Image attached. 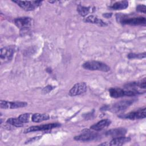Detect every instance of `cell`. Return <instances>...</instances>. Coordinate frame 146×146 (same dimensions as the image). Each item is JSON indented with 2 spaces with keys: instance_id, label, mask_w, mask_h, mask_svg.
I'll use <instances>...</instances> for the list:
<instances>
[{
  "instance_id": "603a6c76",
  "label": "cell",
  "mask_w": 146,
  "mask_h": 146,
  "mask_svg": "<svg viewBox=\"0 0 146 146\" xmlns=\"http://www.w3.org/2000/svg\"><path fill=\"white\" fill-rule=\"evenodd\" d=\"M19 119L23 123H26L29 121L30 119V113H23L21 114L18 116Z\"/></svg>"
},
{
  "instance_id": "d4e9b609",
  "label": "cell",
  "mask_w": 146,
  "mask_h": 146,
  "mask_svg": "<svg viewBox=\"0 0 146 146\" xmlns=\"http://www.w3.org/2000/svg\"><path fill=\"white\" fill-rule=\"evenodd\" d=\"M54 88V87H52V86H47L45 87L43 89L42 91H43V92L44 94H47V93H48L49 92H50Z\"/></svg>"
},
{
  "instance_id": "7a4b0ae2",
  "label": "cell",
  "mask_w": 146,
  "mask_h": 146,
  "mask_svg": "<svg viewBox=\"0 0 146 146\" xmlns=\"http://www.w3.org/2000/svg\"><path fill=\"white\" fill-rule=\"evenodd\" d=\"M83 67L86 70L92 71H101L103 72H108L110 70V67L107 64L96 60H90L84 62L83 65Z\"/></svg>"
},
{
  "instance_id": "d6986e66",
  "label": "cell",
  "mask_w": 146,
  "mask_h": 146,
  "mask_svg": "<svg viewBox=\"0 0 146 146\" xmlns=\"http://www.w3.org/2000/svg\"><path fill=\"white\" fill-rule=\"evenodd\" d=\"M128 2L127 1H122L114 3L113 5L110 6V8L114 10H124L128 7Z\"/></svg>"
},
{
  "instance_id": "484cf974",
  "label": "cell",
  "mask_w": 146,
  "mask_h": 146,
  "mask_svg": "<svg viewBox=\"0 0 146 146\" xmlns=\"http://www.w3.org/2000/svg\"><path fill=\"white\" fill-rule=\"evenodd\" d=\"M42 137V136H35V137H34L33 138H31L30 139H29L25 143L27 144V143H32V142H34V141H36L37 140H38L39 139H40V138Z\"/></svg>"
},
{
  "instance_id": "4fadbf2b",
  "label": "cell",
  "mask_w": 146,
  "mask_h": 146,
  "mask_svg": "<svg viewBox=\"0 0 146 146\" xmlns=\"http://www.w3.org/2000/svg\"><path fill=\"white\" fill-rule=\"evenodd\" d=\"M127 132V129L123 127L116 128L115 129H110L106 132V134L107 136H110L113 137H117L120 136H123L125 135Z\"/></svg>"
},
{
  "instance_id": "ac0fdd59",
  "label": "cell",
  "mask_w": 146,
  "mask_h": 146,
  "mask_svg": "<svg viewBox=\"0 0 146 146\" xmlns=\"http://www.w3.org/2000/svg\"><path fill=\"white\" fill-rule=\"evenodd\" d=\"M50 119L48 115L46 113H34L31 116V120L33 121L35 123H39L45 120H47Z\"/></svg>"
},
{
  "instance_id": "7c38bea8",
  "label": "cell",
  "mask_w": 146,
  "mask_h": 146,
  "mask_svg": "<svg viewBox=\"0 0 146 146\" xmlns=\"http://www.w3.org/2000/svg\"><path fill=\"white\" fill-rule=\"evenodd\" d=\"M14 50L10 47H5L1 50V59L5 62L10 60L13 56Z\"/></svg>"
},
{
  "instance_id": "6da1fadb",
  "label": "cell",
  "mask_w": 146,
  "mask_h": 146,
  "mask_svg": "<svg viewBox=\"0 0 146 146\" xmlns=\"http://www.w3.org/2000/svg\"><path fill=\"white\" fill-rule=\"evenodd\" d=\"M143 93L144 92H141V91L137 90L135 88L124 90L120 88H111L109 90L110 95L111 97L113 98H119L124 96H132Z\"/></svg>"
},
{
  "instance_id": "9a60e30c",
  "label": "cell",
  "mask_w": 146,
  "mask_h": 146,
  "mask_svg": "<svg viewBox=\"0 0 146 146\" xmlns=\"http://www.w3.org/2000/svg\"><path fill=\"white\" fill-rule=\"evenodd\" d=\"M145 83H146V79L144 78L143 79L141 80L132 82L127 83L126 84L124 85V88L126 89H130V88H135V87H140V88L145 89L146 86Z\"/></svg>"
},
{
  "instance_id": "277c9868",
  "label": "cell",
  "mask_w": 146,
  "mask_h": 146,
  "mask_svg": "<svg viewBox=\"0 0 146 146\" xmlns=\"http://www.w3.org/2000/svg\"><path fill=\"white\" fill-rule=\"evenodd\" d=\"M13 2L25 11L34 10L42 3V1H13Z\"/></svg>"
},
{
  "instance_id": "52a82bcc",
  "label": "cell",
  "mask_w": 146,
  "mask_h": 146,
  "mask_svg": "<svg viewBox=\"0 0 146 146\" xmlns=\"http://www.w3.org/2000/svg\"><path fill=\"white\" fill-rule=\"evenodd\" d=\"M146 108H144L142 109L138 110L136 111L131 112L128 113L119 115V117L121 118L124 119H128L130 120H135V119H144L146 115Z\"/></svg>"
},
{
  "instance_id": "ba28073f",
  "label": "cell",
  "mask_w": 146,
  "mask_h": 146,
  "mask_svg": "<svg viewBox=\"0 0 146 146\" xmlns=\"http://www.w3.org/2000/svg\"><path fill=\"white\" fill-rule=\"evenodd\" d=\"M32 19L30 17H19L14 19L15 25L21 30H27L32 25Z\"/></svg>"
},
{
  "instance_id": "3957f363",
  "label": "cell",
  "mask_w": 146,
  "mask_h": 146,
  "mask_svg": "<svg viewBox=\"0 0 146 146\" xmlns=\"http://www.w3.org/2000/svg\"><path fill=\"white\" fill-rule=\"evenodd\" d=\"M60 126V124L58 123H52L46 124H42L39 125H34L30 127L24 131L25 133L31 132H35V131H47L49 129H51L53 128H57Z\"/></svg>"
},
{
  "instance_id": "5bb4252c",
  "label": "cell",
  "mask_w": 146,
  "mask_h": 146,
  "mask_svg": "<svg viewBox=\"0 0 146 146\" xmlns=\"http://www.w3.org/2000/svg\"><path fill=\"white\" fill-rule=\"evenodd\" d=\"M111 122V121L109 119H103L98 121L96 124L91 125L90 128L93 130L99 131L104 129L106 127H108L110 125Z\"/></svg>"
},
{
  "instance_id": "7402d4cb",
  "label": "cell",
  "mask_w": 146,
  "mask_h": 146,
  "mask_svg": "<svg viewBox=\"0 0 146 146\" xmlns=\"http://www.w3.org/2000/svg\"><path fill=\"white\" fill-rule=\"evenodd\" d=\"M127 57L129 59H134V58H144L145 57V52H143L141 54H135V53H130L128 55Z\"/></svg>"
},
{
  "instance_id": "9c48e42d",
  "label": "cell",
  "mask_w": 146,
  "mask_h": 146,
  "mask_svg": "<svg viewBox=\"0 0 146 146\" xmlns=\"http://www.w3.org/2000/svg\"><path fill=\"white\" fill-rule=\"evenodd\" d=\"M98 137V135L97 133L91 132L88 129H85L83 131V132L81 135L75 136L74 139L76 141H89L95 140Z\"/></svg>"
},
{
  "instance_id": "5b68a950",
  "label": "cell",
  "mask_w": 146,
  "mask_h": 146,
  "mask_svg": "<svg viewBox=\"0 0 146 146\" xmlns=\"http://www.w3.org/2000/svg\"><path fill=\"white\" fill-rule=\"evenodd\" d=\"M123 25H129L132 26L145 25L146 19L144 17H138L133 18L123 17L120 21Z\"/></svg>"
},
{
  "instance_id": "4316f807",
  "label": "cell",
  "mask_w": 146,
  "mask_h": 146,
  "mask_svg": "<svg viewBox=\"0 0 146 146\" xmlns=\"http://www.w3.org/2000/svg\"><path fill=\"white\" fill-rule=\"evenodd\" d=\"M103 17L108 18H110V17H111L112 14H111V13H105V14H103Z\"/></svg>"
},
{
  "instance_id": "2e32d148",
  "label": "cell",
  "mask_w": 146,
  "mask_h": 146,
  "mask_svg": "<svg viewBox=\"0 0 146 146\" xmlns=\"http://www.w3.org/2000/svg\"><path fill=\"white\" fill-rule=\"evenodd\" d=\"M131 138L129 137H125L124 136L113 137V139L109 143L110 145H122L127 143L130 141Z\"/></svg>"
},
{
  "instance_id": "cb8c5ba5",
  "label": "cell",
  "mask_w": 146,
  "mask_h": 146,
  "mask_svg": "<svg viewBox=\"0 0 146 146\" xmlns=\"http://www.w3.org/2000/svg\"><path fill=\"white\" fill-rule=\"evenodd\" d=\"M145 10H146V6L144 5H138L136 6V10L139 12L143 13L145 14Z\"/></svg>"
},
{
  "instance_id": "44dd1931",
  "label": "cell",
  "mask_w": 146,
  "mask_h": 146,
  "mask_svg": "<svg viewBox=\"0 0 146 146\" xmlns=\"http://www.w3.org/2000/svg\"><path fill=\"white\" fill-rule=\"evenodd\" d=\"M77 11L81 16L84 17L89 13L90 11V8L89 7H85L81 5H79L77 7Z\"/></svg>"
},
{
  "instance_id": "30bf717a",
  "label": "cell",
  "mask_w": 146,
  "mask_h": 146,
  "mask_svg": "<svg viewBox=\"0 0 146 146\" xmlns=\"http://www.w3.org/2000/svg\"><path fill=\"white\" fill-rule=\"evenodd\" d=\"M87 90V85L84 82H80L76 83L70 90L69 95L71 96H75L83 94Z\"/></svg>"
},
{
  "instance_id": "8fae6325",
  "label": "cell",
  "mask_w": 146,
  "mask_h": 146,
  "mask_svg": "<svg viewBox=\"0 0 146 146\" xmlns=\"http://www.w3.org/2000/svg\"><path fill=\"white\" fill-rule=\"evenodd\" d=\"M27 106V103L24 102H7L6 100H1L0 106L1 108L14 109L25 107Z\"/></svg>"
},
{
  "instance_id": "ffe728a7",
  "label": "cell",
  "mask_w": 146,
  "mask_h": 146,
  "mask_svg": "<svg viewBox=\"0 0 146 146\" xmlns=\"http://www.w3.org/2000/svg\"><path fill=\"white\" fill-rule=\"evenodd\" d=\"M6 123L9 124H10L13 126L16 127H21L23 125V123L20 121L18 117H10L9 118Z\"/></svg>"
},
{
  "instance_id": "8992f818",
  "label": "cell",
  "mask_w": 146,
  "mask_h": 146,
  "mask_svg": "<svg viewBox=\"0 0 146 146\" xmlns=\"http://www.w3.org/2000/svg\"><path fill=\"white\" fill-rule=\"evenodd\" d=\"M134 100H124L116 102L111 107V111L113 112H118L125 110L132 104L133 103Z\"/></svg>"
},
{
  "instance_id": "e0dca14e",
  "label": "cell",
  "mask_w": 146,
  "mask_h": 146,
  "mask_svg": "<svg viewBox=\"0 0 146 146\" xmlns=\"http://www.w3.org/2000/svg\"><path fill=\"white\" fill-rule=\"evenodd\" d=\"M85 22L96 24V25H98L100 26H106L107 25L106 22H104L102 19H100L99 18H98L96 16H94V15H92L87 17L85 19Z\"/></svg>"
}]
</instances>
